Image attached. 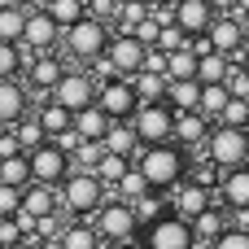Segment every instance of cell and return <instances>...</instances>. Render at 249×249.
Segmentation results:
<instances>
[{
	"label": "cell",
	"instance_id": "6da1fadb",
	"mask_svg": "<svg viewBox=\"0 0 249 249\" xmlns=\"http://www.w3.org/2000/svg\"><path fill=\"white\" fill-rule=\"evenodd\" d=\"M140 175L149 179L153 193H171L184 175H188V158H184V144L166 140V144H144L140 149Z\"/></svg>",
	"mask_w": 249,
	"mask_h": 249
},
{
	"label": "cell",
	"instance_id": "7a4b0ae2",
	"mask_svg": "<svg viewBox=\"0 0 249 249\" xmlns=\"http://www.w3.org/2000/svg\"><path fill=\"white\" fill-rule=\"evenodd\" d=\"M61 39H66V57H70V61H96V57L105 53V44H109V22L83 13L74 26L61 31Z\"/></svg>",
	"mask_w": 249,
	"mask_h": 249
},
{
	"label": "cell",
	"instance_id": "3957f363",
	"mask_svg": "<svg viewBox=\"0 0 249 249\" xmlns=\"http://www.w3.org/2000/svg\"><path fill=\"white\" fill-rule=\"evenodd\" d=\"M57 188H61V206L70 214H96L101 201H105V184L96 179V171H74L70 166V175Z\"/></svg>",
	"mask_w": 249,
	"mask_h": 249
},
{
	"label": "cell",
	"instance_id": "277c9868",
	"mask_svg": "<svg viewBox=\"0 0 249 249\" xmlns=\"http://www.w3.org/2000/svg\"><path fill=\"white\" fill-rule=\"evenodd\" d=\"M96 236H101V245H123V241H136L140 236V219H136V210H131V201H101V210H96Z\"/></svg>",
	"mask_w": 249,
	"mask_h": 249
},
{
	"label": "cell",
	"instance_id": "5b68a950",
	"mask_svg": "<svg viewBox=\"0 0 249 249\" xmlns=\"http://www.w3.org/2000/svg\"><path fill=\"white\" fill-rule=\"evenodd\" d=\"M206 153L219 171H232V166H245L249 162V136L245 127H228V123H214L210 136H206Z\"/></svg>",
	"mask_w": 249,
	"mask_h": 249
},
{
	"label": "cell",
	"instance_id": "8992f818",
	"mask_svg": "<svg viewBox=\"0 0 249 249\" xmlns=\"http://www.w3.org/2000/svg\"><path fill=\"white\" fill-rule=\"evenodd\" d=\"M131 127H136V136H140V149H144V144H166V140L175 136V109H171L166 101L136 105Z\"/></svg>",
	"mask_w": 249,
	"mask_h": 249
},
{
	"label": "cell",
	"instance_id": "52a82bcc",
	"mask_svg": "<svg viewBox=\"0 0 249 249\" xmlns=\"http://www.w3.org/2000/svg\"><path fill=\"white\" fill-rule=\"evenodd\" d=\"M140 245L144 249H197V241H193L188 219H179V214L166 210L162 219H153V223L140 228Z\"/></svg>",
	"mask_w": 249,
	"mask_h": 249
},
{
	"label": "cell",
	"instance_id": "ba28073f",
	"mask_svg": "<svg viewBox=\"0 0 249 249\" xmlns=\"http://www.w3.org/2000/svg\"><path fill=\"white\" fill-rule=\"evenodd\" d=\"M26 162H31V184H48V188H57V184L70 175V153H66L57 140L35 144V149L26 153Z\"/></svg>",
	"mask_w": 249,
	"mask_h": 249
},
{
	"label": "cell",
	"instance_id": "9c48e42d",
	"mask_svg": "<svg viewBox=\"0 0 249 249\" xmlns=\"http://www.w3.org/2000/svg\"><path fill=\"white\" fill-rule=\"evenodd\" d=\"M109 66H114V74H123V79H131L140 66H144V44L131 35V31H114L109 35V44H105V53H101Z\"/></svg>",
	"mask_w": 249,
	"mask_h": 249
},
{
	"label": "cell",
	"instance_id": "30bf717a",
	"mask_svg": "<svg viewBox=\"0 0 249 249\" xmlns=\"http://www.w3.org/2000/svg\"><path fill=\"white\" fill-rule=\"evenodd\" d=\"M48 96L74 114V109H83V105H92V101H96V79H92L88 70H66V74L53 83V92H48Z\"/></svg>",
	"mask_w": 249,
	"mask_h": 249
},
{
	"label": "cell",
	"instance_id": "8fae6325",
	"mask_svg": "<svg viewBox=\"0 0 249 249\" xmlns=\"http://www.w3.org/2000/svg\"><path fill=\"white\" fill-rule=\"evenodd\" d=\"M96 105H101L109 118H131L140 101H136V88H131V79L114 74V79H101V83H96Z\"/></svg>",
	"mask_w": 249,
	"mask_h": 249
},
{
	"label": "cell",
	"instance_id": "7c38bea8",
	"mask_svg": "<svg viewBox=\"0 0 249 249\" xmlns=\"http://www.w3.org/2000/svg\"><path fill=\"white\" fill-rule=\"evenodd\" d=\"M61 39V26L48 18V9L44 4H35V9H26V26H22V48H31V53H48L53 44Z\"/></svg>",
	"mask_w": 249,
	"mask_h": 249
},
{
	"label": "cell",
	"instance_id": "4fadbf2b",
	"mask_svg": "<svg viewBox=\"0 0 249 249\" xmlns=\"http://www.w3.org/2000/svg\"><path fill=\"white\" fill-rule=\"evenodd\" d=\"M171 193H175V197H171V214H179V219H188V223H193V219H197L206 206H214V193H210L206 184L188 179V175H184V179H179Z\"/></svg>",
	"mask_w": 249,
	"mask_h": 249
},
{
	"label": "cell",
	"instance_id": "5bb4252c",
	"mask_svg": "<svg viewBox=\"0 0 249 249\" xmlns=\"http://www.w3.org/2000/svg\"><path fill=\"white\" fill-rule=\"evenodd\" d=\"M214 18H219V13H214L210 0H175V4H171V22H175L184 35H206Z\"/></svg>",
	"mask_w": 249,
	"mask_h": 249
},
{
	"label": "cell",
	"instance_id": "9a60e30c",
	"mask_svg": "<svg viewBox=\"0 0 249 249\" xmlns=\"http://www.w3.org/2000/svg\"><path fill=\"white\" fill-rule=\"evenodd\" d=\"M206 35H210V48H214V53H228V57H232V53H245V26H241L236 13H219Z\"/></svg>",
	"mask_w": 249,
	"mask_h": 249
},
{
	"label": "cell",
	"instance_id": "2e32d148",
	"mask_svg": "<svg viewBox=\"0 0 249 249\" xmlns=\"http://www.w3.org/2000/svg\"><path fill=\"white\" fill-rule=\"evenodd\" d=\"M214 201L228 206V210H249V162H245V166H232V171L219 179Z\"/></svg>",
	"mask_w": 249,
	"mask_h": 249
},
{
	"label": "cell",
	"instance_id": "e0dca14e",
	"mask_svg": "<svg viewBox=\"0 0 249 249\" xmlns=\"http://www.w3.org/2000/svg\"><path fill=\"white\" fill-rule=\"evenodd\" d=\"M66 74V61L61 57H53V53H35L31 61H26V83L35 88V92H53V83Z\"/></svg>",
	"mask_w": 249,
	"mask_h": 249
},
{
	"label": "cell",
	"instance_id": "ac0fdd59",
	"mask_svg": "<svg viewBox=\"0 0 249 249\" xmlns=\"http://www.w3.org/2000/svg\"><path fill=\"white\" fill-rule=\"evenodd\" d=\"M210 118L201 114V109H175V144H184V149H193V144H201L206 136H210Z\"/></svg>",
	"mask_w": 249,
	"mask_h": 249
},
{
	"label": "cell",
	"instance_id": "d6986e66",
	"mask_svg": "<svg viewBox=\"0 0 249 249\" xmlns=\"http://www.w3.org/2000/svg\"><path fill=\"white\" fill-rule=\"evenodd\" d=\"M101 144H105V153H123V158L140 153V136H136L131 118H114V123H109V131L101 136Z\"/></svg>",
	"mask_w": 249,
	"mask_h": 249
},
{
	"label": "cell",
	"instance_id": "ffe728a7",
	"mask_svg": "<svg viewBox=\"0 0 249 249\" xmlns=\"http://www.w3.org/2000/svg\"><path fill=\"white\" fill-rule=\"evenodd\" d=\"M35 123L44 127V136H48V140H57V136H66V131L74 127V114H70L66 105H57V101L48 96V101H44V105L35 109Z\"/></svg>",
	"mask_w": 249,
	"mask_h": 249
},
{
	"label": "cell",
	"instance_id": "44dd1931",
	"mask_svg": "<svg viewBox=\"0 0 249 249\" xmlns=\"http://www.w3.org/2000/svg\"><path fill=\"white\" fill-rule=\"evenodd\" d=\"M109 123H114V118H109L96 101L83 105V109H74V136H79V140H101V136L109 131Z\"/></svg>",
	"mask_w": 249,
	"mask_h": 249
},
{
	"label": "cell",
	"instance_id": "7402d4cb",
	"mask_svg": "<svg viewBox=\"0 0 249 249\" xmlns=\"http://www.w3.org/2000/svg\"><path fill=\"white\" fill-rule=\"evenodd\" d=\"M26 105H31L26 83H18V79H0V118H4L9 127L26 114Z\"/></svg>",
	"mask_w": 249,
	"mask_h": 249
},
{
	"label": "cell",
	"instance_id": "603a6c76",
	"mask_svg": "<svg viewBox=\"0 0 249 249\" xmlns=\"http://www.w3.org/2000/svg\"><path fill=\"white\" fill-rule=\"evenodd\" d=\"M188 228H193V241H197V245L210 249V241H214V236L228 228V219H223V210H219V201H214V206H206V210H201V214H197Z\"/></svg>",
	"mask_w": 249,
	"mask_h": 249
},
{
	"label": "cell",
	"instance_id": "cb8c5ba5",
	"mask_svg": "<svg viewBox=\"0 0 249 249\" xmlns=\"http://www.w3.org/2000/svg\"><path fill=\"white\" fill-rule=\"evenodd\" d=\"M166 74H153V70H136L131 74V88H136V101L149 105V101H166Z\"/></svg>",
	"mask_w": 249,
	"mask_h": 249
},
{
	"label": "cell",
	"instance_id": "d4e9b609",
	"mask_svg": "<svg viewBox=\"0 0 249 249\" xmlns=\"http://www.w3.org/2000/svg\"><path fill=\"white\" fill-rule=\"evenodd\" d=\"M201 101V79H171L166 83V105L171 109H197Z\"/></svg>",
	"mask_w": 249,
	"mask_h": 249
},
{
	"label": "cell",
	"instance_id": "484cf974",
	"mask_svg": "<svg viewBox=\"0 0 249 249\" xmlns=\"http://www.w3.org/2000/svg\"><path fill=\"white\" fill-rule=\"evenodd\" d=\"M22 210H26V214H35V219L53 214V210H57L53 188H48V184H26V188H22Z\"/></svg>",
	"mask_w": 249,
	"mask_h": 249
},
{
	"label": "cell",
	"instance_id": "4316f807",
	"mask_svg": "<svg viewBox=\"0 0 249 249\" xmlns=\"http://www.w3.org/2000/svg\"><path fill=\"white\" fill-rule=\"evenodd\" d=\"M22 26H26V9L13 4V0H4V4H0V39L22 44Z\"/></svg>",
	"mask_w": 249,
	"mask_h": 249
},
{
	"label": "cell",
	"instance_id": "83f0119b",
	"mask_svg": "<svg viewBox=\"0 0 249 249\" xmlns=\"http://www.w3.org/2000/svg\"><path fill=\"white\" fill-rule=\"evenodd\" d=\"M228 66H232L228 53H214V48H210V53L197 57V79H201V83H223V79H228Z\"/></svg>",
	"mask_w": 249,
	"mask_h": 249
},
{
	"label": "cell",
	"instance_id": "f1b7e54d",
	"mask_svg": "<svg viewBox=\"0 0 249 249\" xmlns=\"http://www.w3.org/2000/svg\"><path fill=\"white\" fill-rule=\"evenodd\" d=\"M44 9H48V18L66 31V26H74V22L88 13V0H44Z\"/></svg>",
	"mask_w": 249,
	"mask_h": 249
},
{
	"label": "cell",
	"instance_id": "f546056e",
	"mask_svg": "<svg viewBox=\"0 0 249 249\" xmlns=\"http://www.w3.org/2000/svg\"><path fill=\"white\" fill-rule=\"evenodd\" d=\"M166 79H197V53L188 44L166 53Z\"/></svg>",
	"mask_w": 249,
	"mask_h": 249
},
{
	"label": "cell",
	"instance_id": "4dcf8cb0",
	"mask_svg": "<svg viewBox=\"0 0 249 249\" xmlns=\"http://www.w3.org/2000/svg\"><path fill=\"white\" fill-rule=\"evenodd\" d=\"M228 88L223 83H201V101H197V109L210 118V123H219V114H223V105H228Z\"/></svg>",
	"mask_w": 249,
	"mask_h": 249
},
{
	"label": "cell",
	"instance_id": "1f68e13d",
	"mask_svg": "<svg viewBox=\"0 0 249 249\" xmlns=\"http://www.w3.org/2000/svg\"><path fill=\"white\" fill-rule=\"evenodd\" d=\"M149 193V179L140 175V166H127L123 175H118V184H114V197L118 201H136V197H144Z\"/></svg>",
	"mask_w": 249,
	"mask_h": 249
},
{
	"label": "cell",
	"instance_id": "d6a6232c",
	"mask_svg": "<svg viewBox=\"0 0 249 249\" xmlns=\"http://www.w3.org/2000/svg\"><path fill=\"white\" fill-rule=\"evenodd\" d=\"M0 184H13V188H26V184H31V162H26V153L0 158Z\"/></svg>",
	"mask_w": 249,
	"mask_h": 249
},
{
	"label": "cell",
	"instance_id": "836d02e7",
	"mask_svg": "<svg viewBox=\"0 0 249 249\" xmlns=\"http://www.w3.org/2000/svg\"><path fill=\"white\" fill-rule=\"evenodd\" d=\"M61 249H101V236H96V228H88V223H70V228H61Z\"/></svg>",
	"mask_w": 249,
	"mask_h": 249
},
{
	"label": "cell",
	"instance_id": "e575fe53",
	"mask_svg": "<svg viewBox=\"0 0 249 249\" xmlns=\"http://www.w3.org/2000/svg\"><path fill=\"white\" fill-rule=\"evenodd\" d=\"M13 136H18V144H22V153H31L35 144H44L48 136H44V127L35 123V114H22L18 123H13Z\"/></svg>",
	"mask_w": 249,
	"mask_h": 249
},
{
	"label": "cell",
	"instance_id": "d590c367",
	"mask_svg": "<svg viewBox=\"0 0 249 249\" xmlns=\"http://www.w3.org/2000/svg\"><path fill=\"white\" fill-rule=\"evenodd\" d=\"M131 210H136V219H140V228H144V223H153V219H162V214H166L171 206H166V201H162V197H158V193L149 188L144 197H136V201H131Z\"/></svg>",
	"mask_w": 249,
	"mask_h": 249
},
{
	"label": "cell",
	"instance_id": "8d00e7d4",
	"mask_svg": "<svg viewBox=\"0 0 249 249\" xmlns=\"http://www.w3.org/2000/svg\"><path fill=\"white\" fill-rule=\"evenodd\" d=\"M127 166H131V158H123V153H101V162H96L92 171H96L101 184H118V175H123Z\"/></svg>",
	"mask_w": 249,
	"mask_h": 249
},
{
	"label": "cell",
	"instance_id": "74e56055",
	"mask_svg": "<svg viewBox=\"0 0 249 249\" xmlns=\"http://www.w3.org/2000/svg\"><path fill=\"white\" fill-rule=\"evenodd\" d=\"M18 70H22V44L0 39V79H18Z\"/></svg>",
	"mask_w": 249,
	"mask_h": 249
},
{
	"label": "cell",
	"instance_id": "f35d334b",
	"mask_svg": "<svg viewBox=\"0 0 249 249\" xmlns=\"http://www.w3.org/2000/svg\"><path fill=\"white\" fill-rule=\"evenodd\" d=\"M210 249H249V228H223L210 241Z\"/></svg>",
	"mask_w": 249,
	"mask_h": 249
},
{
	"label": "cell",
	"instance_id": "ab89813d",
	"mask_svg": "<svg viewBox=\"0 0 249 249\" xmlns=\"http://www.w3.org/2000/svg\"><path fill=\"white\" fill-rule=\"evenodd\" d=\"M219 123H228V127H245V123H249V101H241V96H228V105H223Z\"/></svg>",
	"mask_w": 249,
	"mask_h": 249
},
{
	"label": "cell",
	"instance_id": "60d3db41",
	"mask_svg": "<svg viewBox=\"0 0 249 249\" xmlns=\"http://www.w3.org/2000/svg\"><path fill=\"white\" fill-rule=\"evenodd\" d=\"M188 44V35L175 26V22H162V31H158V44L153 48H162V53H175V48H184Z\"/></svg>",
	"mask_w": 249,
	"mask_h": 249
},
{
	"label": "cell",
	"instance_id": "b9f144b4",
	"mask_svg": "<svg viewBox=\"0 0 249 249\" xmlns=\"http://www.w3.org/2000/svg\"><path fill=\"white\" fill-rule=\"evenodd\" d=\"M223 88H228L232 96L249 101V70H245V66H228V79H223Z\"/></svg>",
	"mask_w": 249,
	"mask_h": 249
},
{
	"label": "cell",
	"instance_id": "7bdbcfd3",
	"mask_svg": "<svg viewBox=\"0 0 249 249\" xmlns=\"http://www.w3.org/2000/svg\"><path fill=\"white\" fill-rule=\"evenodd\" d=\"M22 210V188H13V184H0V219H13Z\"/></svg>",
	"mask_w": 249,
	"mask_h": 249
},
{
	"label": "cell",
	"instance_id": "ee69618b",
	"mask_svg": "<svg viewBox=\"0 0 249 249\" xmlns=\"http://www.w3.org/2000/svg\"><path fill=\"white\" fill-rule=\"evenodd\" d=\"M118 4L123 0H88V13L101 18V22H109V18H118Z\"/></svg>",
	"mask_w": 249,
	"mask_h": 249
},
{
	"label": "cell",
	"instance_id": "f6af8a7d",
	"mask_svg": "<svg viewBox=\"0 0 249 249\" xmlns=\"http://www.w3.org/2000/svg\"><path fill=\"white\" fill-rule=\"evenodd\" d=\"M13 241H22V228H18V219H0V249L13 245Z\"/></svg>",
	"mask_w": 249,
	"mask_h": 249
},
{
	"label": "cell",
	"instance_id": "bcb514c9",
	"mask_svg": "<svg viewBox=\"0 0 249 249\" xmlns=\"http://www.w3.org/2000/svg\"><path fill=\"white\" fill-rule=\"evenodd\" d=\"M13 153H22V144H18V136H13V127L0 136V158H13Z\"/></svg>",
	"mask_w": 249,
	"mask_h": 249
},
{
	"label": "cell",
	"instance_id": "7dc6e473",
	"mask_svg": "<svg viewBox=\"0 0 249 249\" xmlns=\"http://www.w3.org/2000/svg\"><path fill=\"white\" fill-rule=\"evenodd\" d=\"M214 4V13H236V0H210Z\"/></svg>",
	"mask_w": 249,
	"mask_h": 249
},
{
	"label": "cell",
	"instance_id": "c3c4849f",
	"mask_svg": "<svg viewBox=\"0 0 249 249\" xmlns=\"http://www.w3.org/2000/svg\"><path fill=\"white\" fill-rule=\"evenodd\" d=\"M4 249H39V245H35L31 236H22V241H13V245H4Z\"/></svg>",
	"mask_w": 249,
	"mask_h": 249
},
{
	"label": "cell",
	"instance_id": "681fc988",
	"mask_svg": "<svg viewBox=\"0 0 249 249\" xmlns=\"http://www.w3.org/2000/svg\"><path fill=\"white\" fill-rule=\"evenodd\" d=\"M249 13V0H236V18H245Z\"/></svg>",
	"mask_w": 249,
	"mask_h": 249
},
{
	"label": "cell",
	"instance_id": "f907efd6",
	"mask_svg": "<svg viewBox=\"0 0 249 249\" xmlns=\"http://www.w3.org/2000/svg\"><path fill=\"white\" fill-rule=\"evenodd\" d=\"M13 4H22V9H35V4H44V0H13Z\"/></svg>",
	"mask_w": 249,
	"mask_h": 249
},
{
	"label": "cell",
	"instance_id": "816d5d0a",
	"mask_svg": "<svg viewBox=\"0 0 249 249\" xmlns=\"http://www.w3.org/2000/svg\"><path fill=\"white\" fill-rule=\"evenodd\" d=\"M118 249H144V245H140V241H123Z\"/></svg>",
	"mask_w": 249,
	"mask_h": 249
},
{
	"label": "cell",
	"instance_id": "f5cc1de1",
	"mask_svg": "<svg viewBox=\"0 0 249 249\" xmlns=\"http://www.w3.org/2000/svg\"><path fill=\"white\" fill-rule=\"evenodd\" d=\"M241 26H245V44H249V13H245V18H241Z\"/></svg>",
	"mask_w": 249,
	"mask_h": 249
},
{
	"label": "cell",
	"instance_id": "db71d44e",
	"mask_svg": "<svg viewBox=\"0 0 249 249\" xmlns=\"http://www.w3.org/2000/svg\"><path fill=\"white\" fill-rule=\"evenodd\" d=\"M241 66H245V70H249V44H245V61H241Z\"/></svg>",
	"mask_w": 249,
	"mask_h": 249
},
{
	"label": "cell",
	"instance_id": "11a10c76",
	"mask_svg": "<svg viewBox=\"0 0 249 249\" xmlns=\"http://www.w3.org/2000/svg\"><path fill=\"white\" fill-rule=\"evenodd\" d=\"M4 131H9V123H4V118H0V136H4Z\"/></svg>",
	"mask_w": 249,
	"mask_h": 249
},
{
	"label": "cell",
	"instance_id": "9f6ffc18",
	"mask_svg": "<svg viewBox=\"0 0 249 249\" xmlns=\"http://www.w3.org/2000/svg\"><path fill=\"white\" fill-rule=\"evenodd\" d=\"M149 4H175V0H149Z\"/></svg>",
	"mask_w": 249,
	"mask_h": 249
},
{
	"label": "cell",
	"instance_id": "6f0895ef",
	"mask_svg": "<svg viewBox=\"0 0 249 249\" xmlns=\"http://www.w3.org/2000/svg\"><path fill=\"white\" fill-rule=\"evenodd\" d=\"M245 136H249V123H245Z\"/></svg>",
	"mask_w": 249,
	"mask_h": 249
},
{
	"label": "cell",
	"instance_id": "680465c9",
	"mask_svg": "<svg viewBox=\"0 0 249 249\" xmlns=\"http://www.w3.org/2000/svg\"><path fill=\"white\" fill-rule=\"evenodd\" d=\"M0 4H4V0H0Z\"/></svg>",
	"mask_w": 249,
	"mask_h": 249
}]
</instances>
